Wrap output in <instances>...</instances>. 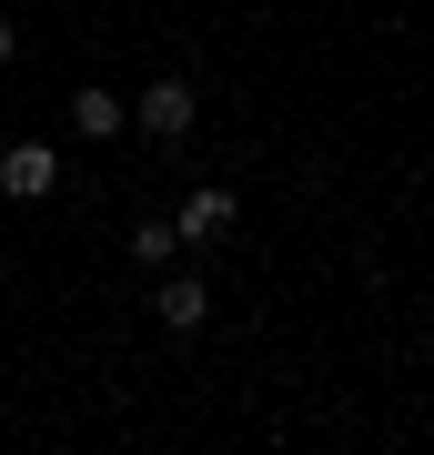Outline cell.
I'll return each instance as SVG.
<instances>
[{"label":"cell","mask_w":434,"mask_h":455,"mask_svg":"<svg viewBox=\"0 0 434 455\" xmlns=\"http://www.w3.org/2000/svg\"><path fill=\"white\" fill-rule=\"evenodd\" d=\"M193 112H202V101H193V82H172V71L142 92V132H152V142H182V132H193Z\"/></svg>","instance_id":"1"},{"label":"cell","mask_w":434,"mask_h":455,"mask_svg":"<svg viewBox=\"0 0 434 455\" xmlns=\"http://www.w3.org/2000/svg\"><path fill=\"white\" fill-rule=\"evenodd\" d=\"M51 182H61V163H51V142H11V152H0V193H11V203H41Z\"/></svg>","instance_id":"2"},{"label":"cell","mask_w":434,"mask_h":455,"mask_svg":"<svg viewBox=\"0 0 434 455\" xmlns=\"http://www.w3.org/2000/svg\"><path fill=\"white\" fill-rule=\"evenodd\" d=\"M233 212H242V203L223 193V182H202V193L182 203V243H223V233H233Z\"/></svg>","instance_id":"3"},{"label":"cell","mask_w":434,"mask_h":455,"mask_svg":"<svg viewBox=\"0 0 434 455\" xmlns=\"http://www.w3.org/2000/svg\"><path fill=\"white\" fill-rule=\"evenodd\" d=\"M202 314H212V293H202L193 274H182V283H162V324H172V334H193Z\"/></svg>","instance_id":"4"},{"label":"cell","mask_w":434,"mask_h":455,"mask_svg":"<svg viewBox=\"0 0 434 455\" xmlns=\"http://www.w3.org/2000/svg\"><path fill=\"white\" fill-rule=\"evenodd\" d=\"M71 122H81V142H112V132H122V101L112 92H71Z\"/></svg>","instance_id":"5"},{"label":"cell","mask_w":434,"mask_h":455,"mask_svg":"<svg viewBox=\"0 0 434 455\" xmlns=\"http://www.w3.org/2000/svg\"><path fill=\"white\" fill-rule=\"evenodd\" d=\"M172 243H182V223H131V253L142 263H172Z\"/></svg>","instance_id":"6"},{"label":"cell","mask_w":434,"mask_h":455,"mask_svg":"<svg viewBox=\"0 0 434 455\" xmlns=\"http://www.w3.org/2000/svg\"><path fill=\"white\" fill-rule=\"evenodd\" d=\"M0 61H11V20H0Z\"/></svg>","instance_id":"7"}]
</instances>
